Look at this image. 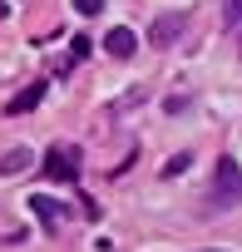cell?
<instances>
[{
  "instance_id": "cell-9",
  "label": "cell",
  "mask_w": 242,
  "mask_h": 252,
  "mask_svg": "<svg viewBox=\"0 0 242 252\" xmlns=\"http://www.w3.org/2000/svg\"><path fill=\"white\" fill-rule=\"evenodd\" d=\"M222 5H227V10H222L227 25H242V0H222Z\"/></svg>"
},
{
  "instance_id": "cell-6",
  "label": "cell",
  "mask_w": 242,
  "mask_h": 252,
  "mask_svg": "<svg viewBox=\"0 0 242 252\" xmlns=\"http://www.w3.org/2000/svg\"><path fill=\"white\" fill-rule=\"evenodd\" d=\"M30 163H35V154H30V149H10L5 158H0V178H20Z\"/></svg>"
},
{
  "instance_id": "cell-3",
  "label": "cell",
  "mask_w": 242,
  "mask_h": 252,
  "mask_svg": "<svg viewBox=\"0 0 242 252\" xmlns=\"http://www.w3.org/2000/svg\"><path fill=\"white\" fill-rule=\"evenodd\" d=\"M45 173L60 178V183H74V173H79V154H69L64 144H50V149H45Z\"/></svg>"
},
{
  "instance_id": "cell-5",
  "label": "cell",
  "mask_w": 242,
  "mask_h": 252,
  "mask_svg": "<svg viewBox=\"0 0 242 252\" xmlns=\"http://www.w3.org/2000/svg\"><path fill=\"white\" fill-rule=\"evenodd\" d=\"M30 208H35V218L45 222V232H60V222H64V208H60L55 198H30Z\"/></svg>"
},
{
  "instance_id": "cell-8",
  "label": "cell",
  "mask_w": 242,
  "mask_h": 252,
  "mask_svg": "<svg viewBox=\"0 0 242 252\" xmlns=\"http://www.w3.org/2000/svg\"><path fill=\"white\" fill-rule=\"evenodd\" d=\"M188 163H193V158H188V154H178V158H168V168H163V178H178V173H183V168H188Z\"/></svg>"
},
{
  "instance_id": "cell-1",
  "label": "cell",
  "mask_w": 242,
  "mask_h": 252,
  "mask_svg": "<svg viewBox=\"0 0 242 252\" xmlns=\"http://www.w3.org/2000/svg\"><path fill=\"white\" fill-rule=\"evenodd\" d=\"M237 203H242V168H237V158H222V163L212 168L208 213H227V208H237Z\"/></svg>"
},
{
  "instance_id": "cell-4",
  "label": "cell",
  "mask_w": 242,
  "mask_h": 252,
  "mask_svg": "<svg viewBox=\"0 0 242 252\" xmlns=\"http://www.w3.org/2000/svg\"><path fill=\"white\" fill-rule=\"evenodd\" d=\"M104 50H109L114 60H134V55H139V35H134L129 25H114V30L104 35Z\"/></svg>"
},
{
  "instance_id": "cell-10",
  "label": "cell",
  "mask_w": 242,
  "mask_h": 252,
  "mask_svg": "<svg viewBox=\"0 0 242 252\" xmlns=\"http://www.w3.org/2000/svg\"><path fill=\"white\" fill-rule=\"evenodd\" d=\"M74 10H79V15H99V10H104V0H74Z\"/></svg>"
},
{
  "instance_id": "cell-11",
  "label": "cell",
  "mask_w": 242,
  "mask_h": 252,
  "mask_svg": "<svg viewBox=\"0 0 242 252\" xmlns=\"http://www.w3.org/2000/svg\"><path fill=\"white\" fill-rule=\"evenodd\" d=\"M5 15H10V5H5V0H0V20H5Z\"/></svg>"
},
{
  "instance_id": "cell-7",
  "label": "cell",
  "mask_w": 242,
  "mask_h": 252,
  "mask_svg": "<svg viewBox=\"0 0 242 252\" xmlns=\"http://www.w3.org/2000/svg\"><path fill=\"white\" fill-rule=\"evenodd\" d=\"M40 99H45V84H40V79H35V84H30V89H20V94H15V99H10V104H5V114H30V109H35V104H40Z\"/></svg>"
},
{
  "instance_id": "cell-2",
  "label": "cell",
  "mask_w": 242,
  "mask_h": 252,
  "mask_svg": "<svg viewBox=\"0 0 242 252\" xmlns=\"http://www.w3.org/2000/svg\"><path fill=\"white\" fill-rule=\"evenodd\" d=\"M188 25H193L188 10H163V15L149 25V45H153V50H173V40H178Z\"/></svg>"
}]
</instances>
